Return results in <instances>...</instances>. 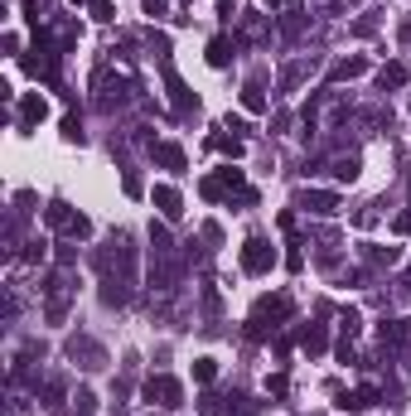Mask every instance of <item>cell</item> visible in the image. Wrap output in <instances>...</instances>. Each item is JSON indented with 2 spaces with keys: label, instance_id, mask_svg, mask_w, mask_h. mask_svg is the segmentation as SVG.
I'll return each instance as SVG.
<instances>
[{
  "label": "cell",
  "instance_id": "cell-23",
  "mask_svg": "<svg viewBox=\"0 0 411 416\" xmlns=\"http://www.w3.org/2000/svg\"><path fill=\"white\" fill-rule=\"evenodd\" d=\"M300 344H305V353H324V344H329V339H324V329H319V324H309Z\"/></svg>",
  "mask_w": 411,
  "mask_h": 416
},
{
  "label": "cell",
  "instance_id": "cell-24",
  "mask_svg": "<svg viewBox=\"0 0 411 416\" xmlns=\"http://www.w3.org/2000/svg\"><path fill=\"white\" fill-rule=\"evenodd\" d=\"M63 141H78V145H83V121H78V111L63 116Z\"/></svg>",
  "mask_w": 411,
  "mask_h": 416
},
{
  "label": "cell",
  "instance_id": "cell-11",
  "mask_svg": "<svg viewBox=\"0 0 411 416\" xmlns=\"http://www.w3.org/2000/svg\"><path fill=\"white\" fill-rule=\"evenodd\" d=\"M150 199H155V208H160L165 218H179V213H184V199H179V189H170V184H155V194H150Z\"/></svg>",
  "mask_w": 411,
  "mask_h": 416
},
{
  "label": "cell",
  "instance_id": "cell-5",
  "mask_svg": "<svg viewBox=\"0 0 411 416\" xmlns=\"http://www.w3.org/2000/svg\"><path fill=\"white\" fill-rule=\"evenodd\" d=\"M145 397H150L155 407H179V402H184V383L170 378V373H160V378L145 383Z\"/></svg>",
  "mask_w": 411,
  "mask_h": 416
},
{
  "label": "cell",
  "instance_id": "cell-18",
  "mask_svg": "<svg viewBox=\"0 0 411 416\" xmlns=\"http://www.w3.org/2000/svg\"><path fill=\"white\" fill-rule=\"evenodd\" d=\"M242 106H247V111H266V93H261V83H257V78L242 88Z\"/></svg>",
  "mask_w": 411,
  "mask_h": 416
},
{
  "label": "cell",
  "instance_id": "cell-30",
  "mask_svg": "<svg viewBox=\"0 0 411 416\" xmlns=\"http://www.w3.org/2000/svg\"><path fill=\"white\" fill-rule=\"evenodd\" d=\"M281 29H286V39H296V34L305 29V19H300V15H286V19H281Z\"/></svg>",
  "mask_w": 411,
  "mask_h": 416
},
{
  "label": "cell",
  "instance_id": "cell-9",
  "mask_svg": "<svg viewBox=\"0 0 411 416\" xmlns=\"http://www.w3.org/2000/svg\"><path fill=\"white\" fill-rule=\"evenodd\" d=\"M44 116H49V102H44L39 93H24V97H19V126H24V131L39 126Z\"/></svg>",
  "mask_w": 411,
  "mask_h": 416
},
{
  "label": "cell",
  "instance_id": "cell-14",
  "mask_svg": "<svg viewBox=\"0 0 411 416\" xmlns=\"http://www.w3.org/2000/svg\"><path fill=\"white\" fill-rule=\"evenodd\" d=\"M378 88L387 93V88H407V63H387V68H378Z\"/></svg>",
  "mask_w": 411,
  "mask_h": 416
},
{
  "label": "cell",
  "instance_id": "cell-17",
  "mask_svg": "<svg viewBox=\"0 0 411 416\" xmlns=\"http://www.w3.org/2000/svg\"><path fill=\"white\" fill-rule=\"evenodd\" d=\"M126 93H131V88H126L121 78H116V83L106 78V83H102V97H97V102H102V111H111V106H121V102H126Z\"/></svg>",
  "mask_w": 411,
  "mask_h": 416
},
{
  "label": "cell",
  "instance_id": "cell-29",
  "mask_svg": "<svg viewBox=\"0 0 411 416\" xmlns=\"http://www.w3.org/2000/svg\"><path fill=\"white\" fill-rule=\"evenodd\" d=\"M121 189H126L131 199H140V189H145V184H140V175H136V170H126V179H121Z\"/></svg>",
  "mask_w": 411,
  "mask_h": 416
},
{
  "label": "cell",
  "instance_id": "cell-2",
  "mask_svg": "<svg viewBox=\"0 0 411 416\" xmlns=\"http://www.w3.org/2000/svg\"><path fill=\"white\" fill-rule=\"evenodd\" d=\"M286 314H291V296H286V291H281V296H261V301H257V310H252L247 334H252V339H261V334H266V329H276Z\"/></svg>",
  "mask_w": 411,
  "mask_h": 416
},
{
  "label": "cell",
  "instance_id": "cell-7",
  "mask_svg": "<svg viewBox=\"0 0 411 416\" xmlns=\"http://www.w3.org/2000/svg\"><path fill=\"white\" fill-rule=\"evenodd\" d=\"M300 208L314 213V218H334L339 213V194H329V189H300Z\"/></svg>",
  "mask_w": 411,
  "mask_h": 416
},
{
  "label": "cell",
  "instance_id": "cell-34",
  "mask_svg": "<svg viewBox=\"0 0 411 416\" xmlns=\"http://www.w3.org/2000/svg\"><path fill=\"white\" fill-rule=\"evenodd\" d=\"M204 242H223V227L218 223H204Z\"/></svg>",
  "mask_w": 411,
  "mask_h": 416
},
{
  "label": "cell",
  "instance_id": "cell-22",
  "mask_svg": "<svg viewBox=\"0 0 411 416\" xmlns=\"http://www.w3.org/2000/svg\"><path fill=\"white\" fill-rule=\"evenodd\" d=\"M305 73H309V63H305V58H300V63H291V68L281 73V93H291V88H296V83H300Z\"/></svg>",
  "mask_w": 411,
  "mask_h": 416
},
{
  "label": "cell",
  "instance_id": "cell-20",
  "mask_svg": "<svg viewBox=\"0 0 411 416\" xmlns=\"http://www.w3.org/2000/svg\"><path fill=\"white\" fill-rule=\"evenodd\" d=\"M358 170H363V165H358V155L334 160V179H339V184H353V179H358Z\"/></svg>",
  "mask_w": 411,
  "mask_h": 416
},
{
  "label": "cell",
  "instance_id": "cell-28",
  "mask_svg": "<svg viewBox=\"0 0 411 416\" xmlns=\"http://www.w3.org/2000/svg\"><path fill=\"white\" fill-rule=\"evenodd\" d=\"M223 402H227V397H213V392H208L199 407H204V416H227V407H223Z\"/></svg>",
  "mask_w": 411,
  "mask_h": 416
},
{
  "label": "cell",
  "instance_id": "cell-1",
  "mask_svg": "<svg viewBox=\"0 0 411 416\" xmlns=\"http://www.w3.org/2000/svg\"><path fill=\"white\" fill-rule=\"evenodd\" d=\"M199 194H204L208 204H218V199H232V194H237L242 204H252V199H257V194L247 189L242 170H232V165H227V170H218V175H208L204 184H199Z\"/></svg>",
  "mask_w": 411,
  "mask_h": 416
},
{
  "label": "cell",
  "instance_id": "cell-36",
  "mask_svg": "<svg viewBox=\"0 0 411 416\" xmlns=\"http://www.w3.org/2000/svg\"><path fill=\"white\" fill-rule=\"evenodd\" d=\"M145 15H165V0H145Z\"/></svg>",
  "mask_w": 411,
  "mask_h": 416
},
{
  "label": "cell",
  "instance_id": "cell-10",
  "mask_svg": "<svg viewBox=\"0 0 411 416\" xmlns=\"http://www.w3.org/2000/svg\"><path fill=\"white\" fill-rule=\"evenodd\" d=\"M363 73H368V58L353 54V58H339V63L329 68V83H348V78H363Z\"/></svg>",
  "mask_w": 411,
  "mask_h": 416
},
{
  "label": "cell",
  "instance_id": "cell-15",
  "mask_svg": "<svg viewBox=\"0 0 411 416\" xmlns=\"http://www.w3.org/2000/svg\"><path fill=\"white\" fill-rule=\"evenodd\" d=\"M363 257H368L373 266H397V262H402V247H373V242H368Z\"/></svg>",
  "mask_w": 411,
  "mask_h": 416
},
{
  "label": "cell",
  "instance_id": "cell-8",
  "mask_svg": "<svg viewBox=\"0 0 411 416\" xmlns=\"http://www.w3.org/2000/svg\"><path fill=\"white\" fill-rule=\"evenodd\" d=\"M150 155H155V165H165V170H175V175H184V170H189V155H184V145H175V141L150 145Z\"/></svg>",
  "mask_w": 411,
  "mask_h": 416
},
{
  "label": "cell",
  "instance_id": "cell-27",
  "mask_svg": "<svg viewBox=\"0 0 411 416\" xmlns=\"http://www.w3.org/2000/svg\"><path fill=\"white\" fill-rule=\"evenodd\" d=\"M194 378H199V383H213V378H218V363H213V358H199V363H194Z\"/></svg>",
  "mask_w": 411,
  "mask_h": 416
},
{
  "label": "cell",
  "instance_id": "cell-25",
  "mask_svg": "<svg viewBox=\"0 0 411 416\" xmlns=\"http://www.w3.org/2000/svg\"><path fill=\"white\" fill-rule=\"evenodd\" d=\"M73 402H78V412H73V416H97V397H92L88 387H83V392H78Z\"/></svg>",
  "mask_w": 411,
  "mask_h": 416
},
{
  "label": "cell",
  "instance_id": "cell-13",
  "mask_svg": "<svg viewBox=\"0 0 411 416\" xmlns=\"http://www.w3.org/2000/svg\"><path fill=\"white\" fill-rule=\"evenodd\" d=\"M227 58H232V39H227V34L208 39V63H213V68H227Z\"/></svg>",
  "mask_w": 411,
  "mask_h": 416
},
{
  "label": "cell",
  "instance_id": "cell-12",
  "mask_svg": "<svg viewBox=\"0 0 411 416\" xmlns=\"http://www.w3.org/2000/svg\"><path fill=\"white\" fill-rule=\"evenodd\" d=\"M378 397H382V392H378L373 383H363L358 392H344V397H339V407H344V412H348V407H353V412H363V407H373Z\"/></svg>",
  "mask_w": 411,
  "mask_h": 416
},
{
  "label": "cell",
  "instance_id": "cell-3",
  "mask_svg": "<svg viewBox=\"0 0 411 416\" xmlns=\"http://www.w3.org/2000/svg\"><path fill=\"white\" fill-rule=\"evenodd\" d=\"M44 218H49V227H58V232H68V237H88V232H92L88 213H73L63 199H54V204L44 208Z\"/></svg>",
  "mask_w": 411,
  "mask_h": 416
},
{
  "label": "cell",
  "instance_id": "cell-4",
  "mask_svg": "<svg viewBox=\"0 0 411 416\" xmlns=\"http://www.w3.org/2000/svg\"><path fill=\"white\" fill-rule=\"evenodd\" d=\"M276 266V247L266 242V237H247V247H242V271L247 276H266Z\"/></svg>",
  "mask_w": 411,
  "mask_h": 416
},
{
  "label": "cell",
  "instance_id": "cell-16",
  "mask_svg": "<svg viewBox=\"0 0 411 416\" xmlns=\"http://www.w3.org/2000/svg\"><path fill=\"white\" fill-rule=\"evenodd\" d=\"M78 353L88 358L83 368H102V363H106V353L97 349V344H92V339H73V358H78Z\"/></svg>",
  "mask_w": 411,
  "mask_h": 416
},
{
  "label": "cell",
  "instance_id": "cell-32",
  "mask_svg": "<svg viewBox=\"0 0 411 416\" xmlns=\"http://www.w3.org/2000/svg\"><path fill=\"white\" fill-rule=\"evenodd\" d=\"M392 232L407 237V232H411V213H397V218H392Z\"/></svg>",
  "mask_w": 411,
  "mask_h": 416
},
{
  "label": "cell",
  "instance_id": "cell-6",
  "mask_svg": "<svg viewBox=\"0 0 411 416\" xmlns=\"http://www.w3.org/2000/svg\"><path fill=\"white\" fill-rule=\"evenodd\" d=\"M165 88H170V102H175V111H179V116H189V111L199 106V97L189 93V83H184V78H179L170 63H165Z\"/></svg>",
  "mask_w": 411,
  "mask_h": 416
},
{
  "label": "cell",
  "instance_id": "cell-26",
  "mask_svg": "<svg viewBox=\"0 0 411 416\" xmlns=\"http://www.w3.org/2000/svg\"><path fill=\"white\" fill-rule=\"evenodd\" d=\"M266 392H271V397H286V392H291V378H286V373H271V378H266Z\"/></svg>",
  "mask_w": 411,
  "mask_h": 416
},
{
  "label": "cell",
  "instance_id": "cell-21",
  "mask_svg": "<svg viewBox=\"0 0 411 416\" xmlns=\"http://www.w3.org/2000/svg\"><path fill=\"white\" fill-rule=\"evenodd\" d=\"M88 15H92L97 24H111V19H116V5H111V0H88Z\"/></svg>",
  "mask_w": 411,
  "mask_h": 416
},
{
  "label": "cell",
  "instance_id": "cell-31",
  "mask_svg": "<svg viewBox=\"0 0 411 416\" xmlns=\"http://www.w3.org/2000/svg\"><path fill=\"white\" fill-rule=\"evenodd\" d=\"M44 397H49V402H44V407H58V402H63V383H58V378H54V383H49V387H44Z\"/></svg>",
  "mask_w": 411,
  "mask_h": 416
},
{
  "label": "cell",
  "instance_id": "cell-19",
  "mask_svg": "<svg viewBox=\"0 0 411 416\" xmlns=\"http://www.w3.org/2000/svg\"><path fill=\"white\" fill-rule=\"evenodd\" d=\"M208 150H218V155H232V160H237V155H242V141H237V136H208Z\"/></svg>",
  "mask_w": 411,
  "mask_h": 416
},
{
  "label": "cell",
  "instance_id": "cell-37",
  "mask_svg": "<svg viewBox=\"0 0 411 416\" xmlns=\"http://www.w3.org/2000/svg\"><path fill=\"white\" fill-rule=\"evenodd\" d=\"M266 5H281V0H266Z\"/></svg>",
  "mask_w": 411,
  "mask_h": 416
},
{
  "label": "cell",
  "instance_id": "cell-35",
  "mask_svg": "<svg viewBox=\"0 0 411 416\" xmlns=\"http://www.w3.org/2000/svg\"><path fill=\"white\" fill-rule=\"evenodd\" d=\"M397 39H402V44H411V15L402 19V29H397Z\"/></svg>",
  "mask_w": 411,
  "mask_h": 416
},
{
  "label": "cell",
  "instance_id": "cell-33",
  "mask_svg": "<svg viewBox=\"0 0 411 416\" xmlns=\"http://www.w3.org/2000/svg\"><path fill=\"white\" fill-rule=\"evenodd\" d=\"M300 262H305V257H300V242H291V252H286V266H291V271H300Z\"/></svg>",
  "mask_w": 411,
  "mask_h": 416
}]
</instances>
